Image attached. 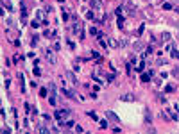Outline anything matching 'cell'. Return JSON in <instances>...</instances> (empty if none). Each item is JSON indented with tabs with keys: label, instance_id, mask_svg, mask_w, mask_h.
Listing matches in <instances>:
<instances>
[{
	"label": "cell",
	"instance_id": "obj_1",
	"mask_svg": "<svg viewBox=\"0 0 179 134\" xmlns=\"http://www.w3.org/2000/svg\"><path fill=\"white\" fill-rule=\"evenodd\" d=\"M41 54L45 56L47 63H50V65H56V57H54V52H52L50 48H41Z\"/></svg>",
	"mask_w": 179,
	"mask_h": 134
},
{
	"label": "cell",
	"instance_id": "obj_2",
	"mask_svg": "<svg viewBox=\"0 0 179 134\" xmlns=\"http://www.w3.org/2000/svg\"><path fill=\"white\" fill-rule=\"evenodd\" d=\"M68 114H70L68 109H59V111H56V113H54V118H56V120H59V122L63 123L66 118H68Z\"/></svg>",
	"mask_w": 179,
	"mask_h": 134
},
{
	"label": "cell",
	"instance_id": "obj_3",
	"mask_svg": "<svg viewBox=\"0 0 179 134\" xmlns=\"http://www.w3.org/2000/svg\"><path fill=\"white\" fill-rule=\"evenodd\" d=\"M120 100H122V102H134V100H136V97H134L133 93H125V95L120 97Z\"/></svg>",
	"mask_w": 179,
	"mask_h": 134
},
{
	"label": "cell",
	"instance_id": "obj_4",
	"mask_svg": "<svg viewBox=\"0 0 179 134\" xmlns=\"http://www.w3.org/2000/svg\"><path fill=\"white\" fill-rule=\"evenodd\" d=\"M122 7H124V9H127V11H129V13H134V5L131 4L129 0H124V4H122Z\"/></svg>",
	"mask_w": 179,
	"mask_h": 134
},
{
	"label": "cell",
	"instance_id": "obj_5",
	"mask_svg": "<svg viewBox=\"0 0 179 134\" xmlns=\"http://www.w3.org/2000/svg\"><path fill=\"white\" fill-rule=\"evenodd\" d=\"M61 91H63V95H65V97H68V98H75V93H73L72 89H66V88H63Z\"/></svg>",
	"mask_w": 179,
	"mask_h": 134
},
{
	"label": "cell",
	"instance_id": "obj_6",
	"mask_svg": "<svg viewBox=\"0 0 179 134\" xmlns=\"http://www.w3.org/2000/svg\"><path fill=\"white\" fill-rule=\"evenodd\" d=\"M66 77L70 79V82H72V84H79V81H77V77H75V75H73L72 72H66Z\"/></svg>",
	"mask_w": 179,
	"mask_h": 134
},
{
	"label": "cell",
	"instance_id": "obj_7",
	"mask_svg": "<svg viewBox=\"0 0 179 134\" xmlns=\"http://www.w3.org/2000/svg\"><path fill=\"white\" fill-rule=\"evenodd\" d=\"M106 116H107V120H111V122H120V120H118V116H116L115 113H111V111H107Z\"/></svg>",
	"mask_w": 179,
	"mask_h": 134
},
{
	"label": "cell",
	"instance_id": "obj_8",
	"mask_svg": "<svg viewBox=\"0 0 179 134\" xmlns=\"http://www.w3.org/2000/svg\"><path fill=\"white\" fill-rule=\"evenodd\" d=\"M145 123H152V114L149 111V107H145Z\"/></svg>",
	"mask_w": 179,
	"mask_h": 134
},
{
	"label": "cell",
	"instance_id": "obj_9",
	"mask_svg": "<svg viewBox=\"0 0 179 134\" xmlns=\"http://www.w3.org/2000/svg\"><path fill=\"white\" fill-rule=\"evenodd\" d=\"M151 75H152V72L142 73V75H140V77H142V82H149V81H151Z\"/></svg>",
	"mask_w": 179,
	"mask_h": 134
},
{
	"label": "cell",
	"instance_id": "obj_10",
	"mask_svg": "<svg viewBox=\"0 0 179 134\" xmlns=\"http://www.w3.org/2000/svg\"><path fill=\"white\" fill-rule=\"evenodd\" d=\"M175 91V84H167L165 86V93H174Z\"/></svg>",
	"mask_w": 179,
	"mask_h": 134
},
{
	"label": "cell",
	"instance_id": "obj_11",
	"mask_svg": "<svg viewBox=\"0 0 179 134\" xmlns=\"http://www.w3.org/2000/svg\"><path fill=\"white\" fill-rule=\"evenodd\" d=\"M165 11H170V9H174V4L172 2H163V5H161Z\"/></svg>",
	"mask_w": 179,
	"mask_h": 134
},
{
	"label": "cell",
	"instance_id": "obj_12",
	"mask_svg": "<svg viewBox=\"0 0 179 134\" xmlns=\"http://www.w3.org/2000/svg\"><path fill=\"white\" fill-rule=\"evenodd\" d=\"M61 125H65V127H68V129H72V127H75V123H73V120H65Z\"/></svg>",
	"mask_w": 179,
	"mask_h": 134
},
{
	"label": "cell",
	"instance_id": "obj_13",
	"mask_svg": "<svg viewBox=\"0 0 179 134\" xmlns=\"http://www.w3.org/2000/svg\"><path fill=\"white\" fill-rule=\"evenodd\" d=\"M38 130H40V132H43V134H45V132H50V130L47 129V127H43V125H38Z\"/></svg>",
	"mask_w": 179,
	"mask_h": 134
},
{
	"label": "cell",
	"instance_id": "obj_14",
	"mask_svg": "<svg viewBox=\"0 0 179 134\" xmlns=\"http://www.w3.org/2000/svg\"><path fill=\"white\" fill-rule=\"evenodd\" d=\"M86 18H88V20H95V14L91 11H88V13H86Z\"/></svg>",
	"mask_w": 179,
	"mask_h": 134
},
{
	"label": "cell",
	"instance_id": "obj_15",
	"mask_svg": "<svg viewBox=\"0 0 179 134\" xmlns=\"http://www.w3.org/2000/svg\"><path fill=\"white\" fill-rule=\"evenodd\" d=\"M36 16H38V20H45V16H43V13H41L40 9H38V11H36Z\"/></svg>",
	"mask_w": 179,
	"mask_h": 134
},
{
	"label": "cell",
	"instance_id": "obj_16",
	"mask_svg": "<svg viewBox=\"0 0 179 134\" xmlns=\"http://www.w3.org/2000/svg\"><path fill=\"white\" fill-rule=\"evenodd\" d=\"M136 68H138V72H142V70L145 68V63H143V61H140V63H138V66H136Z\"/></svg>",
	"mask_w": 179,
	"mask_h": 134
},
{
	"label": "cell",
	"instance_id": "obj_17",
	"mask_svg": "<svg viewBox=\"0 0 179 134\" xmlns=\"http://www.w3.org/2000/svg\"><path fill=\"white\" fill-rule=\"evenodd\" d=\"M88 116H91V118H93V120H95V122H97V120H98V116H97V114L93 113V111H90V113H88Z\"/></svg>",
	"mask_w": 179,
	"mask_h": 134
},
{
	"label": "cell",
	"instance_id": "obj_18",
	"mask_svg": "<svg viewBox=\"0 0 179 134\" xmlns=\"http://www.w3.org/2000/svg\"><path fill=\"white\" fill-rule=\"evenodd\" d=\"M172 57H175V59H179V50H174V48H172Z\"/></svg>",
	"mask_w": 179,
	"mask_h": 134
},
{
	"label": "cell",
	"instance_id": "obj_19",
	"mask_svg": "<svg viewBox=\"0 0 179 134\" xmlns=\"http://www.w3.org/2000/svg\"><path fill=\"white\" fill-rule=\"evenodd\" d=\"M98 45H100L102 48H106V47H107V43H106V41H104V39H98Z\"/></svg>",
	"mask_w": 179,
	"mask_h": 134
},
{
	"label": "cell",
	"instance_id": "obj_20",
	"mask_svg": "<svg viewBox=\"0 0 179 134\" xmlns=\"http://www.w3.org/2000/svg\"><path fill=\"white\" fill-rule=\"evenodd\" d=\"M91 56H93V57H95V59H97V61H102V57H100V54H97V52H93V54H91Z\"/></svg>",
	"mask_w": 179,
	"mask_h": 134
},
{
	"label": "cell",
	"instance_id": "obj_21",
	"mask_svg": "<svg viewBox=\"0 0 179 134\" xmlns=\"http://www.w3.org/2000/svg\"><path fill=\"white\" fill-rule=\"evenodd\" d=\"M40 97H47V89H45V88L40 89Z\"/></svg>",
	"mask_w": 179,
	"mask_h": 134
},
{
	"label": "cell",
	"instance_id": "obj_22",
	"mask_svg": "<svg viewBox=\"0 0 179 134\" xmlns=\"http://www.w3.org/2000/svg\"><path fill=\"white\" fill-rule=\"evenodd\" d=\"M106 127H107V122L106 120H100V129H106Z\"/></svg>",
	"mask_w": 179,
	"mask_h": 134
},
{
	"label": "cell",
	"instance_id": "obj_23",
	"mask_svg": "<svg viewBox=\"0 0 179 134\" xmlns=\"http://www.w3.org/2000/svg\"><path fill=\"white\" fill-rule=\"evenodd\" d=\"M34 75H36V77H40V75H41V70L38 68V66H36V68H34Z\"/></svg>",
	"mask_w": 179,
	"mask_h": 134
},
{
	"label": "cell",
	"instance_id": "obj_24",
	"mask_svg": "<svg viewBox=\"0 0 179 134\" xmlns=\"http://www.w3.org/2000/svg\"><path fill=\"white\" fill-rule=\"evenodd\" d=\"M31 27H32V29H38V27H40V22H36V20H34L32 23H31Z\"/></svg>",
	"mask_w": 179,
	"mask_h": 134
},
{
	"label": "cell",
	"instance_id": "obj_25",
	"mask_svg": "<svg viewBox=\"0 0 179 134\" xmlns=\"http://www.w3.org/2000/svg\"><path fill=\"white\" fill-rule=\"evenodd\" d=\"M107 45H109V47H116V41H115V39H109V41H107Z\"/></svg>",
	"mask_w": 179,
	"mask_h": 134
},
{
	"label": "cell",
	"instance_id": "obj_26",
	"mask_svg": "<svg viewBox=\"0 0 179 134\" xmlns=\"http://www.w3.org/2000/svg\"><path fill=\"white\" fill-rule=\"evenodd\" d=\"M142 48H143L142 43H136V45H134V50H142Z\"/></svg>",
	"mask_w": 179,
	"mask_h": 134
},
{
	"label": "cell",
	"instance_id": "obj_27",
	"mask_svg": "<svg viewBox=\"0 0 179 134\" xmlns=\"http://www.w3.org/2000/svg\"><path fill=\"white\" fill-rule=\"evenodd\" d=\"M90 32L93 34V36H97V32H98V30H97V29H95V27H91V29H90Z\"/></svg>",
	"mask_w": 179,
	"mask_h": 134
},
{
	"label": "cell",
	"instance_id": "obj_28",
	"mask_svg": "<svg viewBox=\"0 0 179 134\" xmlns=\"http://www.w3.org/2000/svg\"><path fill=\"white\" fill-rule=\"evenodd\" d=\"M73 129H75V132H82V127H81V125H75Z\"/></svg>",
	"mask_w": 179,
	"mask_h": 134
},
{
	"label": "cell",
	"instance_id": "obj_29",
	"mask_svg": "<svg viewBox=\"0 0 179 134\" xmlns=\"http://www.w3.org/2000/svg\"><path fill=\"white\" fill-rule=\"evenodd\" d=\"M163 39H165V41H170V34H163Z\"/></svg>",
	"mask_w": 179,
	"mask_h": 134
},
{
	"label": "cell",
	"instance_id": "obj_30",
	"mask_svg": "<svg viewBox=\"0 0 179 134\" xmlns=\"http://www.w3.org/2000/svg\"><path fill=\"white\" fill-rule=\"evenodd\" d=\"M49 100H50V104H52V106H56V97H50Z\"/></svg>",
	"mask_w": 179,
	"mask_h": 134
},
{
	"label": "cell",
	"instance_id": "obj_31",
	"mask_svg": "<svg viewBox=\"0 0 179 134\" xmlns=\"http://www.w3.org/2000/svg\"><path fill=\"white\" fill-rule=\"evenodd\" d=\"M57 2H65V0H57Z\"/></svg>",
	"mask_w": 179,
	"mask_h": 134
},
{
	"label": "cell",
	"instance_id": "obj_32",
	"mask_svg": "<svg viewBox=\"0 0 179 134\" xmlns=\"http://www.w3.org/2000/svg\"><path fill=\"white\" fill-rule=\"evenodd\" d=\"M175 9H177V11H179V7H175Z\"/></svg>",
	"mask_w": 179,
	"mask_h": 134
}]
</instances>
